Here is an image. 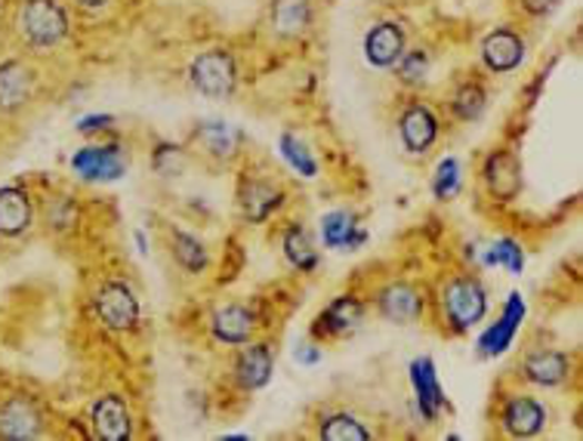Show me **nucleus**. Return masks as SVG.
Wrapping results in <instances>:
<instances>
[{"instance_id": "f257e3e1", "label": "nucleus", "mask_w": 583, "mask_h": 441, "mask_svg": "<svg viewBox=\"0 0 583 441\" xmlns=\"http://www.w3.org/2000/svg\"><path fill=\"white\" fill-rule=\"evenodd\" d=\"M444 321L454 333H466L487 315V290L470 272H458L442 284L439 293Z\"/></svg>"}, {"instance_id": "f03ea898", "label": "nucleus", "mask_w": 583, "mask_h": 441, "mask_svg": "<svg viewBox=\"0 0 583 441\" xmlns=\"http://www.w3.org/2000/svg\"><path fill=\"white\" fill-rule=\"evenodd\" d=\"M19 38L34 50H50L69 38V13L59 0H22L16 10Z\"/></svg>"}, {"instance_id": "7ed1b4c3", "label": "nucleus", "mask_w": 583, "mask_h": 441, "mask_svg": "<svg viewBox=\"0 0 583 441\" xmlns=\"http://www.w3.org/2000/svg\"><path fill=\"white\" fill-rule=\"evenodd\" d=\"M189 83L201 97L229 99L238 87V62L235 56L222 47L204 50L192 59L189 66Z\"/></svg>"}, {"instance_id": "20e7f679", "label": "nucleus", "mask_w": 583, "mask_h": 441, "mask_svg": "<svg viewBox=\"0 0 583 441\" xmlns=\"http://www.w3.org/2000/svg\"><path fill=\"white\" fill-rule=\"evenodd\" d=\"M93 309L109 331H133L139 324V300L124 281H105L93 297Z\"/></svg>"}, {"instance_id": "39448f33", "label": "nucleus", "mask_w": 583, "mask_h": 441, "mask_svg": "<svg viewBox=\"0 0 583 441\" xmlns=\"http://www.w3.org/2000/svg\"><path fill=\"white\" fill-rule=\"evenodd\" d=\"M399 137H402L404 152L414 154H426L435 146V139H439V118H435V111L426 106V102H420V99H411L402 111H399Z\"/></svg>"}, {"instance_id": "423d86ee", "label": "nucleus", "mask_w": 583, "mask_h": 441, "mask_svg": "<svg viewBox=\"0 0 583 441\" xmlns=\"http://www.w3.org/2000/svg\"><path fill=\"white\" fill-rule=\"evenodd\" d=\"M374 305L389 324H414L426 312V297L411 281H392L376 293Z\"/></svg>"}, {"instance_id": "0eeeda50", "label": "nucleus", "mask_w": 583, "mask_h": 441, "mask_svg": "<svg viewBox=\"0 0 583 441\" xmlns=\"http://www.w3.org/2000/svg\"><path fill=\"white\" fill-rule=\"evenodd\" d=\"M71 170L87 182H114L127 173V154L121 146H87L71 158Z\"/></svg>"}, {"instance_id": "6e6552de", "label": "nucleus", "mask_w": 583, "mask_h": 441, "mask_svg": "<svg viewBox=\"0 0 583 441\" xmlns=\"http://www.w3.org/2000/svg\"><path fill=\"white\" fill-rule=\"evenodd\" d=\"M525 62V38L510 26L487 31L482 41V66L491 74H510Z\"/></svg>"}, {"instance_id": "1a4fd4ad", "label": "nucleus", "mask_w": 583, "mask_h": 441, "mask_svg": "<svg viewBox=\"0 0 583 441\" xmlns=\"http://www.w3.org/2000/svg\"><path fill=\"white\" fill-rule=\"evenodd\" d=\"M368 315V305L355 300V297H336L331 305L315 318L312 324V337L315 340H343L349 333H355L361 328V321Z\"/></svg>"}, {"instance_id": "9d476101", "label": "nucleus", "mask_w": 583, "mask_h": 441, "mask_svg": "<svg viewBox=\"0 0 583 441\" xmlns=\"http://www.w3.org/2000/svg\"><path fill=\"white\" fill-rule=\"evenodd\" d=\"M43 432L41 404L28 395H10L0 404V439L26 441Z\"/></svg>"}, {"instance_id": "9b49d317", "label": "nucleus", "mask_w": 583, "mask_h": 441, "mask_svg": "<svg viewBox=\"0 0 583 441\" xmlns=\"http://www.w3.org/2000/svg\"><path fill=\"white\" fill-rule=\"evenodd\" d=\"M500 427L513 439H534L546 429V408L534 395H510L500 408Z\"/></svg>"}, {"instance_id": "f8f14e48", "label": "nucleus", "mask_w": 583, "mask_h": 441, "mask_svg": "<svg viewBox=\"0 0 583 441\" xmlns=\"http://www.w3.org/2000/svg\"><path fill=\"white\" fill-rule=\"evenodd\" d=\"M482 180L491 198H497L500 204H510L522 192V161L510 149H497L487 154Z\"/></svg>"}, {"instance_id": "ddd939ff", "label": "nucleus", "mask_w": 583, "mask_h": 441, "mask_svg": "<svg viewBox=\"0 0 583 441\" xmlns=\"http://www.w3.org/2000/svg\"><path fill=\"white\" fill-rule=\"evenodd\" d=\"M284 204V189L263 177H248L238 186V210L248 222H265Z\"/></svg>"}, {"instance_id": "4468645a", "label": "nucleus", "mask_w": 583, "mask_h": 441, "mask_svg": "<svg viewBox=\"0 0 583 441\" xmlns=\"http://www.w3.org/2000/svg\"><path fill=\"white\" fill-rule=\"evenodd\" d=\"M272 373H275V352L269 343H248V349H241L232 364V377L244 392L263 389L272 380Z\"/></svg>"}, {"instance_id": "2eb2a0df", "label": "nucleus", "mask_w": 583, "mask_h": 441, "mask_svg": "<svg viewBox=\"0 0 583 441\" xmlns=\"http://www.w3.org/2000/svg\"><path fill=\"white\" fill-rule=\"evenodd\" d=\"M408 50V38L399 22H376L368 34H364V59L374 69H392L402 53Z\"/></svg>"}, {"instance_id": "dca6fc26", "label": "nucleus", "mask_w": 583, "mask_h": 441, "mask_svg": "<svg viewBox=\"0 0 583 441\" xmlns=\"http://www.w3.org/2000/svg\"><path fill=\"white\" fill-rule=\"evenodd\" d=\"M257 331V315L244 303H229L213 312L210 318V333L217 343L225 345H248Z\"/></svg>"}, {"instance_id": "f3484780", "label": "nucleus", "mask_w": 583, "mask_h": 441, "mask_svg": "<svg viewBox=\"0 0 583 441\" xmlns=\"http://www.w3.org/2000/svg\"><path fill=\"white\" fill-rule=\"evenodd\" d=\"M34 69L22 62V59H10L0 66V111L13 114V111L26 109L34 93Z\"/></svg>"}, {"instance_id": "a211bd4d", "label": "nucleus", "mask_w": 583, "mask_h": 441, "mask_svg": "<svg viewBox=\"0 0 583 441\" xmlns=\"http://www.w3.org/2000/svg\"><path fill=\"white\" fill-rule=\"evenodd\" d=\"M522 377L527 383L543 389L562 387L571 377V355L569 352H559V349H537L522 361Z\"/></svg>"}, {"instance_id": "6ab92c4d", "label": "nucleus", "mask_w": 583, "mask_h": 441, "mask_svg": "<svg viewBox=\"0 0 583 441\" xmlns=\"http://www.w3.org/2000/svg\"><path fill=\"white\" fill-rule=\"evenodd\" d=\"M315 22L312 0H272L269 3V28L284 41H296Z\"/></svg>"}, {"instance_id": "aec40b11", "label": "nucleus", "mask_w": 583, "mask_h": 441, "mask_svg": "<svg viewBox=\"0 0 583 441\" xmlns=\"http://www.w3.org/2000/svg\"><path fill=\"white\" fill-rule=\"evenodd\" d=\"M90 423H93V435L102 441H127L133 435L130 411H127L124 399L118 395H102L90 408Z\"/></svg>"}, {"instance_id": "412c9836", "label": "nucleus", "mask_w": 583, "mask_h": 441, "mask_svg": "<svg viewBox=\"0 0 583 441\" xmlns=\"http://www.w3.org/2000/svg\"><path fill=\"white\" fill-rule=\"evenodd\" d=\"M321 241H324V248L352 253V250L364 248L368 229L361 225L355 213H349V210H333V213H328V217L321 220Z\"/></svg>"}, {"instance_id": "4be33fe9", "label": "nucleus", "mask_w": 583, "mask_h": 441, "mask_svg": "<svg viewBox=\"0 0 583 441\" xmlns=\"http://www.w3.org/2000/svg\"><path fill=\"white\" fill-rule=\"evenodd\" d=\"M411 383H414V395L416 404H420V414L426 420H439L444 408V392L442 383H439V373H435V364L432 359H416L411 364Z\"/></svg>"}, {"instance_id": "5701e85b", "label": "nucleus", "mask_w": 583, "mask_h": 441, "mask_svg": "<svg viewBox=\"0 0 583 441\" xmlns=\"http://www.w3.org/2000/svg\"><path fill=\"white\" fill-rule=\"evenodd\" d=\"M522 318H525V303H522V297H519V293H513V297L506 300V305H503L497 324H494V328H487L485 337L479 340L482 355H500V352H506L510 343H513L515 331H519V324H522Z\"/></svg>"}, {"instance_id": "b1692460", "label": "nucleus", "mask_w": 583, "mask_h": 441, "mask_svg": "<svg viewBox=\"0 0 583 441\" xmlns=\"http://www.w3.org/2000/svg\"><path fill=\"white\" fill-rule=\"evenodd\" d=\"M31 225V198L19 186L0 189V238H19Z\"/></svg>"}, {"instance_id": "393cba45", "label": "nucleus", "mask_w": 583, "mask_h": 441, "mask_svg": "<svg viewBox=\"0 0 583 441\" xmlns=\"http://www.w3.org/2000/svg\"><path fill=\"white\" fill-rule=\"evenodd\" d=\"M281 250H284V257L291 262L296 272H315L319 269V248H315V241H312V234L305 232V225L300 222H291L284 234H281Z\"/></svg>"}, {"instance_id": "a878e982", "label": "nucleus", "mask_w": 583, "mask_h": 441, "mask_svg": "<svg viewBox=\"0 0 583 441\" xmlns=\"http://www.w3.org/2000/svg\"><path fill=\"white\" fill-rule=\"evenodd\" d=\"M170 257L189 275H201L210 265V253L204 241H198L194 234L182 232V229H170Z\"/></svg>"}, {"instance_id": "bb28decb", "label": "nucleus", "mask_w": 583, "mask_h": 441, "mask_svg": "<svg viewBox=\"0 0 583 441\" xmlns=\"http://www.w3.org/2000/svg\"><path fill=\"white\" fill-rule=\"evenodd\" d=\"M448 109L454 114V121L460 124H475L487 109V90L482 81H463L458 83V90L451 93Z\"/></svg>"}, {"instance_id": "cd10ccee", "label": "nucleus", "mask_w": 583, "mask_h": 441, "mask_svg": "<svg viewBox=\"0 0 583 441\" xmlns=\"http://www.w3.org/2000/svg\"><path fill=\"white\" fill-rule=\"evenodd\" d=\"M194 139H201L204 152L213 154V158H232L244 137L238 133L235 127L222 124V121H210V124L198 127Z\"/></svg>"}, {"instance_id": "c85d7f7f", "label": "nucleus", "mask_w": 583, "mask_h": 441, "mask_svg": "<svg viewBox=\"0 0 583 441\" xmlns=\"http://www.w3.org/2000/svg\"><path fill=\"white\" fill-rule=\"evenodd\" d=\"M319 439L324 441H368L371 439V432L368 427L361 423L359 417L352 414H331L324 417L319 423Z\"/></svg>"}, {"instance_id": "c756f323", "label": "nucleus", "mask_w": 583, "mask_h": 441, "mask_svg": "<svg viewBox=\"0 0 583 441\" xmlns=\"http://www.w3.org/2000/svg\"><path fill=\"white\" fill-rule=\"evenodd\" d=\"M430 53H426L423 47H414V50H404L402 59H399L392 69H395V78H399L404 87H423L426 78H430Z\"/></svg>"}, {"instance_id": "7c9ffc66", "label": "nucleus", "mask_w": 583, "mask_h": 441, "mask_svg": "<svg viewBox=\"0 0 583 441\" xmlns=\"http://www.w3.org/2000/svg\"><path fill=\"white\" fill-rule=\"evenodd\" d=\"M463 189V167L458 158H444L432 173V194L435 201H454Z\"/></svg>"}, {"instance_id": "2f4dec72", "label": "nucleus", "mask_w": 583, "mask_h": 441, "mask_svg": "<svg viewBox=\"0 0 583 441\" xmlns=\"http://www.w3.org/2000/svg\"><path fill=\"white\" fill-rule=\"evenodd\" d=\"M278 149H281V154H284V161L303 177V180H312L315 173H319V164H315V158H312V152L305 149L303 139H296L293 133H284L281 137V142H278Z\"/></svg>"}, {"instance_id": "473e14b6", "label": "nucleus", "mask_w": 583, "mask_h": 441, "mask_svg": "<svg viewBox=\"0 0 583 441\" xmlns=\"http://www.w3.org/2000/svg\"><path fill=\"white\" fill-rule=\"evenodd\" d=\"M485 262L487 265H503V269H510L513 275H519L522 265H525V253L519 248V241H513V238H500L485 253Z\"/></svg>"}, {"instance_id": "72a5a7b5", "label": "nucleus", "mask_w": 583, "mask_h": 441, "mask_svg": "<svg viewBox=\"0 0 583 441\" xmlns=\"http://www.w3.org/2000/svg\"><path fill=\"white\" fill-rule=\"evenodd\" d=\"M152 164L161 177H180L182 170H185V152H182L180 146L161 142V146L154 149Z\"/></svg>"}, {"instance_id": "f704fd0d", "label": "nucleus", "mask_w": 583, "mask_h": 441, "mask_svg": "<svg viewBox=\"0 0 583 441\" xmlns=\"http://www.w3.org/2000/svg\"><path fill=\"white\" fill-rule=\"evenodd\" d=\"M555 3H559V0H519V7H522L531 19L550 16L555 10Z\"/></svg>"}, {"instance_id": "c9c22d12", "label": "nucleus", "mask_w": 583, "mask_h": 441, "mask_svg": "<svg viewBox=\"0 0 583 441\" xmlns=\"http://www.w3.org/2000/svg\"><path fill=\"white\" fill-rule=\"evenodd\" d=\"M114 124V118L111 114H90V118H83L78 130H81L83 137H90V133H99V130H105V127Z\"/></svg>"}, {"instance_id": "e433bc0d", "label": "nucleus", "mask_w": 583, "mask_h": 441, "mask_svg": "<svg viewBox=\"0 0 583 441\" xmlns=\"http://www.w3.org/2000/svg\"><path fill=\"white\" fill-rule=\"evenodd\" d=\"M296 359L303 361V364H315L321 359V349H315V345H300L296 349Z\"/></svg>"}, {"instance_id": "4c0bfd02", "label": "nucleus", "mask_w": 583, "mask_h": 441, "mask_svg": "<svg viewBox=\"0 0 583 441\" xmlns=\"http://www.w3.org/2000/svg\"><path fill=\"white\" fill-rule=\"evenodd\" d=\"M74 3H78V7H83V10H102L109 0H74Z\"/></svg>"}]
</instances>
